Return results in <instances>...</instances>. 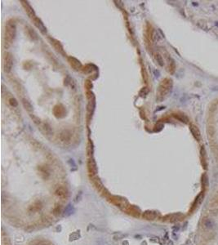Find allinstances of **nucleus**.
I'll use <instances>...</instances> for the list:
<instances>
[{
    "label": "nucleus",
    "mask_w": 218,
    "mask_h": 245,
    "mask_svg": "<svg viewBox=\"0 0 218 245\" xmlns=\"http://www.w3.org/2000/svg\"><path fill=\"white\" fill-rule=\"evenodd\" d=\"M56 141H58V143L63 146H73L74 143L78 142V133L73 129H69V128L64 129L58 133Z\"/></svg>",
    "instance_id": "nucleus-1"
},
{
    "label": "nucleus",
    "mask_w": 218,
    "mask_h": 245,
    "mask_svg": "<svg viewBox=\"0 0 218 245\" xmlns=\"http://www.w3.org/2000/svg\"><path fill=\"white\" fill-rule=\"evenodd\" d=\"M173 82L171 79L166 78L163 79L158 85L157 93H156V99L158 102H163L164 99L167 98L169 93L173 90Z\"/></svg>",
    "instance_id": "nucleus-2"
},
{
    "label": "nucleus",
    "mask_w": 218,
    "mask_h": 245,
    "mask_svg": "<svg viewBox=\"0 0 218 245\" xmlns=\"http://www.w3.org/2000/svg\"><path fill=\"white\" fill-rule=\"evenodd\" d=\"M17 35V24L13 19H10L5 24L4 30V45L6 48L10 47L14 41Z\"/></svg>",
    "instance_id": "nucleus-3"
},
{
    "label": "nucleus",
    "mask_w": 218,
    "mask_h": 245,
    "mask_svg": "<svg viewBox=\"0 0 218 245\" xmlns=\"http://www.w3.org/2000/svg\"><path fill=\"white\" fill-rule=\"evenodd\" d=\"M13 66V58L12 54L6 53L4 58V69L6 73H10Z\"/></svg>",
    "instance_id": "nucleus-4"
},
{
    "label": "nucleus",
    "mask_w": 218,
    "mask_h": 245,
    "mask_svg": "<svg viewBox=\"0 0 218 245\" xmlns=\"http://www.w3.org/2000/svg\"><path fill=\"white\" fill-rule=\"evenodd\" d=\"M145 42L146 44L150 46L152 45V43H153V39H154V29L152 27V25L148 23L146 25V30H145Z\"/></svg>",
    "instance_id": "nucleus-5"
},
{
    "label": "nucleus",
    "mask_w": 218,
    "mask_h": 245,
    "mask_svg": "<svg viewBox=\"0 0 218 245\" xmlns=\"http://www.w3.org/2000/svg\"><path fill=\"white\" fill-rule=\"evenodd\" d=\"M21 3L22 4V7H24V9H25V12H26V14L28 15L29 17L31 19V21L35 20L37 17V16H36L33 7L30 6V4H29V2H27V1H21Z\"/></svg>",
    "instance_id": "nucleus-6"
},
{
    "label": "nucleus",
    "mask_w": 218,
    "mask_h": 245,
    "mask_svg": "<svg viewBox=\"0 0 218 245\" xmlns=\"http://www.w3.org/2000/svg\"><path fill=\"white\" fill-rule=\"evenodd\" d=\"M65 113H66V110H65V108L63 105L61 104H58V105H56L54 106L53 108V114H54V116L57 118V119H61V118H64L65 116Z\"/></svg>",
    "instance_id": "nucleus-7"
},
{
    "label": "nucleus",
    "mask_w": 218,
    "mask_h": 245,
    "mask_svg": "<svg viewBox=\"0 0 218 245\" xmlns=\"http://www.w3.org/2000/svg\"><path fill=\"white\" fill-rule=\"evenodd\" d=\"M88 172L90 173V175H91V177H96V173H97V167H96V164L94 159L92 157H90L88 159Z\"/></svg>",
    "instance_id": "nucleus-8"
},
{
    "label": "nucleus",
    "mask_w": 218,
    "mask_h": 245,
    "mask_svg": "<svg viewBox=\"0 0 218 245\" xmlns=\"http://www.w3.org/2000/svg\"><path fill=\"white\" fill-rule=\"evenodd\" d=\"M68 62H69L70 66H71L74 70L78 71V70H83V66H82L81 62H80L78 59H76L75 57L69 56V57H68Z\"/></svg>",
    "instance_id": "nucleus-9"
},
{
    "label": "nucleus",
    "mask_w": 218,
    "mask_h": 245,
    "mask_svg": "<svg viewBox=\"0 0 218 245\" xmlns=\"http://www.w3.org/2000/svg\"><path fill=\"white\" fill-rule=\"evenodd\" d=\"M38 126H39V129L41 130V132H42L45 136H47V137H50V136L53 135L52 128H51V127H50L47 123L40 122L39 124H38Z\"/></svg>",
    "instance_id": "nucleus-10"
},
{
    "label": "nucleus",
    "mask_w": 218,
    "mask_h": 245,
    "mask_svg": "<svg viewBox=\"0 0 218 245\" xmlns=\"http://www.w3.org/2000/svg\"><path fill=\"white\" fill-rule=\"evenodd\" d=\"M159 216H160L159 213L158 212H155V211H145L144 213L142 214L143 218L148 220H156L159 217Z\"/></svg>",
    "instance_id": "nucleus-11"
},
{
    "label": "nucleus",
    "mask_w": 218,
    "mask_h": 245,
    "mask_svg": "<svg viewBox=\"0 0 218 245\" xmlns=\"http://www.w3.org/2000/svg\"><path fill=\"white\" fill-rule=\"evenodd\" d=\"M183 217V215L180 213H173V214H168L164 217L163 220L168 221V222H176L177 220H180Z\"/></svg>",
    "instance_id": "nucleus-12"
},
{
    "label": "nucleus",
    "mask_w": 218,
    "mask_h": 245,
    "mask_svg": "<svg viewBox=\"0 0 218 245\" xmlns=\"http://www.w3.org/2000/svg\"><path fill=\"white\" fill-rule=\"evenodd\" d=\"M32 21L34 22V24H35V25L36 27L40 30V32H41L42 34H43V35H45L46 33H47V28L45 27L44 24L42 22V21L37 17L35 20H33Z\"/></svg>",
    "instance_id": "nucleus-13"
},
{
    "label": "nucleus",
    "mask_w": 218,
    "mask_h": 245,
    "mask_svg": "<svg viewBox=\"0 0 218 245\" xmlns=\"http://www.w3.org/2000/svg\"><path fill=\"white\" fill-rule=\"evenodd\" d=\"M50 40H51V43H52V45H53V47H54V48L56 49V51L58 52L59 53H60V54H62V55H65V51H64V48L63 47H62V45L60 44V43L59 42V41H57V40H56V39H52V38H50Z\"/></svg>",
    "instance_id": "nucleus-14"
},
{
    "label": "nucleus",
    "mask_w": 218,
    "mask_h": 245,
    "mask_svg": "<svg viewBox=\"0 0 218 245\" xmlns=\"http://www.w3.org/2000/svg\"><path fill=\"white\" fill-rule=\"evenodd\" d=\"M200 159L201 164L203 168L207 169L208 168V162H207V154H206V150L204 146H202L200 149Z\"/></svg>",
    "instance_id": "nucleus-15"
},
{
    "label": "nucleus",
    "mask_w": 218,
    "mask_h": 245,
    "mask_svg": "<svg viewBox=\"0 0 218 245\" xmlns=\"http://www.w3.org/2000/svg\"><path fill=\"white\" fill-rule=\"evenodd\" d=\"M190 132H191V133H192V135H193V137H194V139L196 141H200L201 140V134H200V131H199V129L197 127L195 126V125H194V124H191L190 126Z\"/></svg>",
    "instance_id": "nucleus-16"
},
{
    "label": "nucleus",
    "mask_w": 218,
    "mask_h": 245,
    "mask_svg": "<svg viewBox=\"0 0 218 245\" xmlns=\"http://www.w3.org/2000/svg\"><path fill=\"white\" fill-rule=\"evenodd\" d=\"M55 195L61 198V199H63V198H66L67 197L68 191H67L66 188H65L63 186H58L55 190Z\"/></svg>",
    "instance_id": "nucleus-17"
},
{
    "label": "nucleus",
    "mask_w": 218,
    "mask_h": 245,
    "mask_svg": "<svg viewBox=\"0 0 218 245\" xmlns=\"http://www.w3.org/2000/svg\"><path fill=\"white\" fill-rule=\"evenodd\" d=\"M114 198L115 200H113V201H114V203H115L116 205H118V206H126L127 204V200H125V199H123V198H120V197H117V196H114Z\"/></svg>",
    "instance_id": "nucleus-18"
},
{
    "label": "nucleus",
    "mask_w": 218,
    "mask_h": 245,
    "mask_svg": "<svg viewBox=\"0 0 218 245\" xmlns=\"http://www.w3.org/2000/svg\"><path fill=\"white\" fill-rule=\"evenodd\" d=\"M204 198V192H201L199 195L197 196V198L195 199V200H194V202L193 203V209L192 210H194L197 207H199V205L200 204L201 202H202V200H203V199Z\"/></svg>",
    "instance_id": "nucleus-19"
},
{
    "label": "nucleus",
    "mask_w": 218,
    "mask_h": 245,
    "mask_svg": "<svg viewBox=\"0 0 218 245\" xmlns=\"http://www.w3.org/2000/svg\"><path fill=\"white\" fill-rule=\"evenodd\" d=\"M203 226H204L205 229H212V228L213 227V226H214V222L211 219L205 217V218L203 219Z\"/></svg>",
    "instance_id": "nucleus-20"
},
{
    "label": "nucleus",
    "mask_w": 218,
    "mask_h": 245,
    "mask_svg": "<svg viewBox=\"0 0 218 245\" xmlns=\"http://www.w3.org/2000/svg\"><path fill=\"white\" fill-rule=\"evenodd\" d=\"M201 184L203 188H207L209 186V178H208V176L207 175V173H204L202 177H201Z\"/></svg>",
    "instance_id": "nucleus-21"
},
{
    "label": "nucleus",
    "mask_w": 218,
    "mask_h": 245,
    "mask_svg": "<svg viewBox=\"0 0 218 245\" xmlns=\"http://www.w3.org/2000/svg\"><path fill=\"white\" fill-rule=\"evenodd\" d=\"M173 116H174L176 119L180 120L181 122H185V123H187L188 121H189L188 118H187L185 115H181V114H173Z\"/></svg>",
    "instance_id": "nucleus-22"
},
{
    "label": "nucleus",
    "mask_w": 218,
    "mask_h": 245,
    "mask_svg": "<svg viewBox=\"0 0 218 245\" xmlns=\"http://www.w3.org/2000/svg\"><path fill=\"white\" fill-rule=\"evenodd\" d=\"M22 104L24 105L25 109L28 111V112H31L33 110V107H32L31 104L29 103V102H28L27 100L25 99H22Z\"/></svg>",
    "instance_id": "nucleus-23"
},
{
    "label": "nucleus",
    "mask_w": 218,
    "mask_h": 245,
    "mask_svg": "<svg viewBox=\"0 0 218 245\" xmlns=\"http://www.w3.org/2000/svg\"><path fill=\"white\" fill-rule=\"evenodd\" d=\"M169 61H169V71L171 74H173L176 70V64H175L174 60L172 58H169Z\"/></svg>",
    "instance_id": "nucleus-24"
},
{
    "label": "nucleus",
    "mask_w": 218,
    "mask_h": 245,
    "mask_svg": "<svg viewBox=\"0 0 218 245\" xmlns=\"http://www.w3.org/2000/svg\"><path fill=\"white\" fill-rule=\"evenodd\" d=\"M197 24L199 25V28L204 30H208V24H207V22L204 21V20H199V21H198Z\"/></svg>",
    "instance_id": "nucleus-25"
},
{
    "label": "nucleus",
    "mask_w": 218,
    "mask_h": 245,
    "mask_svg": "<svg viewBox=\"0 0 218 245\" xmlns=\"http://www.w3.org/2000/svg\"><path fill=\"white\" fill-rule=\"evenodd\" d=\"M155 60L157 61L158 64L160 66H164V61H163V59L162 56L158 53H156L155 54Z\"/></svg>",
    "instance_id": "nucleus-26"
},
{
    "label": "nucleus",
    "mask_w": 218,
    "mask_h": 245,
    "mask_svg": "<svg viewBox=\"0 0 218 245\" xmlns=\"http://www.w3.org/2000/svg\"><path fill=\"white\" fill-rule=\"evenodd\" d=\"M8 102H9V104H10L12 106H13V107H17L18 105L17 102V100H16L14 97H11L10 99L8 100Z\"/></svg>",
    "instance_id": "nucleus-27"
},
{
    "label": "nucleus",
    "mask_w": 218,
    "mask_h": 245,
    "mask_svg": "<svg viewBox=\"0 0 218 245\" xmlns=\"http://www.w3.org/2000/svg\"><path fill=\"white\" fill-rule=\"evenodd\" d=\"M60 212H61V208H60V205H59V206L55 207V208L53 209V214H54L55 216L60 215Z\"/></svg>",
    "instance_id": "nucleus-28"
},
{
    "label": "nucleus",
    "mask_w": 218,
    "mask_h": 245,
    "mask_svg": "<svg viewBox=\"0 0 218 245\" xmlns=\"http://www.w3.org/2000/svg\"><path fill=\"white\" fill-rule=\"evenodd\" d=\"M84 86L86 87L87 89H91V88H92V84H91V82H90L89 80H87L86 82H85Z\"/></svg>",
    "instance_id": "nucleus-29"
},
{
    "label": "nucleus",
    "mask_w": 218,
    "mask_h": 245,
    "mask_svg": "<svg viewBox=\"0 0 218 245\" xmlns=\"http://www.w3.org/2000/svg\"><path fill=\"white\" fill-rule=\"evenodd\" d=\"M215 24H216V26H217L218 27V21H216V22H215Z\"/></svg>",
    "instance_id": "nucleus-30"
}]
</instances>
